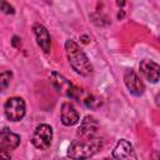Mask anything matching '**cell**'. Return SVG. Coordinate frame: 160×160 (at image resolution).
<instances>
[{"mask_svg":"<svg viewBox=\"0 0 160 160\" xmlns=\"http://www.w3.org/2000/svg\"><path fill=\"white\" fill-rule=\"evenodd\" d=\"M65 50H66V55L69 59V62L71 65V68L80 75H90L92 71V66L88 59V56L85 55V52L80 49V46L72 41V40H66L65 42Z\"/></svg>","mask_w":160,"mask_h":160,"instance_id":"6da1fadb","label":"cell"},{"mask_svg":"<svg viewBox=\"0 0 160 160\" xmlns=\"http://www.w3.org/2000/svg\"><path fill=\"white\" fill-rule=\"evenodd\" d=\"M102 148V140L99 138H90L84 140H75L68 149V156L71 159H88L96 154Z\"/></svg>","mask_w":160,"mask_h":160,"instance_id":"7a4b0ae2","label":"cell"},{"mask_svg":"<svg viewBox=\"0 0 160 160\" xmlns=\"http://www.w3.org/2000/svg\"><path fill=\"white\" fill-rule=\"evenodd\" d=\"M50 82L52 84L54 89H55L59 94L65 95V96H68V98H70V99H79V95H80L81 91H80L76 86H74V85H72L65 76H62L61 74L52 71V72L50 74Z\"/></svg>","mask_w":160,"mask_h":160,"instance_id":"3957f363","label":"cell"},{"mask_svg":"<svg viewBox=\"0 0 160 160\" xmlns=\"http://www.w3.org/2000/svg\"><path fill=\"white\" fill-rule=\"evenodd\" d=\"M4 112L6 119L10 121L21 120L25 115V101L18 96L8 99L4 105Z\"/></svg>","mask_w":160,"mask_h":160,"instance_id":"277c9868","label":"cell"},{"mask_svg":"<svg viewBox=\"0 0 160 160\" xmlns=\"http://www.w3.org/2000/svg\"><path fill=\"white\" fill-rule=\"evenodd\" d=\"M52 140V129L48 124H41L36 126L34 134H32V144L35 148L40 150H46L50 148Z\"/></svg>","mask_w":160,"mask_h":160,"instance_id":"5b68a950","label":"cell"},{"mask_svg":"<svg viewBox=\"0 0 160 160\" xmlns=\"http://www.w3.org/2000/svg\"><path fill=\"white\" fill-rule=\"evenodd\" d=\"M124 82H125V86L128 88V90L135 96H140L145 91L144 82L141 81V79L138 76V74L134 70H126L125 71Z\"/></svg>","mask_w":160,"mask_h":160,"instance_id":"8992f818","label":"cell"},{"mask_svg":"<svg viewBox=\"0 0 160 160\" xmlns=\"http://www.w3.org/2000/svg\"><path fill=\"white\" fill-rule=\"evenodd\" d=\"M98 128L99 122L94 116H85L78 129V134L84 139H90L96 134Z\"/></svg>","mask_w":160,"mask_h":160,"instance_id":"52a82bcc","label":"cell"},{"mask_svg":"<svg viewBox=\"0 0 160 160\" xmlns=\"http://www.w3.org/2000/svg\"><path fill=\"white\" fill-rule=\"evenodd\" d=\"M140 71L142 75L151 82H158L159 80V74H160V68L159 65L149 59H145L140 62Z\"/></svg>","mask_w":160,"mask_h":160,"instance_id":"ba28073f","label":"cell"},{"mask_svg":"<svg viewBox=\"0 0 160 160\" xmlns=\"http://www.w3.org/2000/svg\"><path fill=\"white\" fill-rule=\"evenodd\" d=\"M112 156L115 159H120V160L121 159H124V160L125 159H136V155L134 152L132 145L125 139L120 140L116 144L115 149L112 150Z\"/></svg>","mask_w":160,"mask_h":160,"instance_id":"9c48e42d","label":"cell"},{"mask_svg":"<svg viewBox=\"0 0 160 160\" xmlns=\"http://www.w3.org/2000/svg\"><path fill=\"white\" fill-rule=\"evenodd\" d=\"M34 32L36 36L38 45L44 50V52H49L51 46V40H50V34L48 29L41 24H36L34 26Z\"/></svg>","mask_w":160,"mask_h":160,"instance_id":"30bf717a","label":"cell"},{"mask_svg":"<svg viewBox=\"0 0 160 160\" xmlns=\"http://www.w3.org/2000/svg\"><path fill=\"white\" fill-rule=\"evenodd\" d=\"M61 122L66 126L75 125L79 121V112L70 102H64L61 105Z\"/></svg>","mask_w":160,"mask_h":160,"instance_id":"8fae6325","label":"cell"},{"mask_svg":"<svg viewBox=\"0 0 160 160\" xmlns=\"http://www.w3.org/2000/svg\"><path fill=\"white\" fill-rule=\"evenodd\" d=\"M0 139H1V144L4 146H6L9 150L16 149L20 144V136L14 134L12 131H10L8 128H4L0 131Z\"/></svg>","mask_w":160,"mask_h":160,"instance_id":"7c38bea8","label":"cell"},{"mask_svg":"<svg viewBox=\"0 0 160 160\" xmlns=\"http://www.w3.org/2000/svg\"><path fill=\"white\" fill-rule=\"evenodd\" d=\"M11 71H2L0 72V92L5 91L10 84V80H11Z\"/></svg>","mask_w":160,"mask_h":160,"instance_id":"4fadbf2b","label":"cell"},{"mask_svg":"<svg viewBox=\"0 0 160 160\" xmlns=\"http://www.w3.org/2000/svg\"><path fill=\"white\" fill-rule=\"evenodd\" d=\"M85 105H86L88 108L96 109V108H99V106L101 105V100H99V99L95 98V96H88V98L85 99Z\"/></svg>","mask_w":160,"mask_h":160,"instance_id":"5bb4252c","label":"cell"},{"mask_svg":"<svg viewBox=\"0 0 160 160\" xmlns=\"http://www.w3.org/2000/svg\"><path fill=\"white\" fill-rule=\"evenodd\" d=\"M0 10L5 14H14L15 12V9L6 0H0Z\"/></svg>","mask_w":160,"mask_h":160,"instance_id":"9a60e30c","label":"cell"},{"mask_svg":"<svg viewBox=\"0 0 160 160\" xmlns=\"http://www.w3.org/2000/svg\"><path fill=\"white\" fill-rule=\"evenodd\" d=\"M10 158L11 155L9 152V149L0 142V159H10Z\"/></svg>","mask_w":160,"mask_h":160,"instance_id":"2e32d148","label":"cell"},{"mask_svg":"<svg viewBox=\"0 0 160 160\" xmlns=\"http://www.w3.org/2000/svg\"><path fill=\"white\" fill-rule=\"evenodd\" d=\"M125 2H126V0H116L118 6H120V8H122V6L125 5Z\"/></svg>","mask_w":160,"mask_h":160,"instance_id":"e0dca14e","label":"cell"}]
</instances>
